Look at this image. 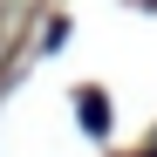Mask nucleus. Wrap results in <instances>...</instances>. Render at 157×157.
<instances>
[{
  "mask_svg": "<svg viewBox=\"0 0 157 157\" xmlns=\"http://www.w3.org/2000/svg\"><path fill=\"white\" fill-rule=\"evenodd\" d=\"M75 102H82V130H96V137H102V130H109V102H102L96 89H82Z\"/></svg>",
  "mask_w": 157,
  "mask_h": 157,
  "instance_id": "obj_1",
  "label": "nucleus"
},
{
  "mask_svg": "<svg viewBox=\"0 0 157 157\" xmlns=\"http://www.w3.org/2000/svg\"><path fill=\"white\" fill-rule=\"evenodd\" d=\"M150 157H157V150H150Z\"/></svg>",
  "mask_w": 157,
  "mask_h": 157,
  "instance_id": "obj_2",
  "label": "nucleus"
}]
</instances>
